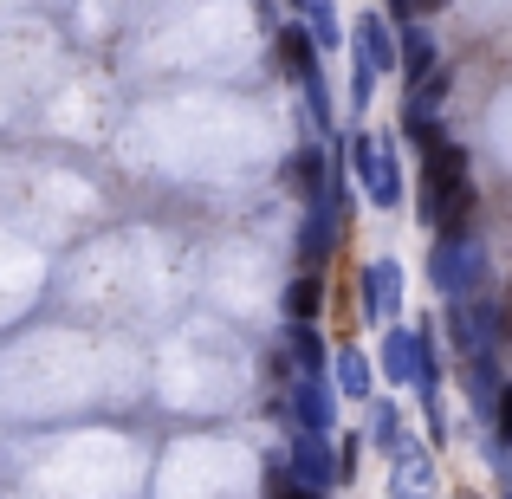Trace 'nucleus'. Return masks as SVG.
I'll return each mask as SVG.
<instances>
[{
  "mask_svg": "<svg viewBox=\"0 0 512 499\" xmlns=\"http://www.w3.org/2000/svg\"><path fill=\"white\" fill-rule=\"evenodd\" d=\"M286 188H299V195H318V188H325V156L318 150H299L286 163Z\"/></svg>",
  "mask_w": 512,
  "mask_h": 499,
  "instance_id": "obj_6",
  "label": "nucleus"
},
{
  "mask_svg": "<svg viewBox=\"0 0 512 499\" xmlns=\"http://www.w3.org/2000/svg\"><path fill=\"white\" fill-rule=\"evenodd\" d=\"M279 59H286V72L305 85V78L318 72L312 65V33H305V26H279Z\"/></svg>",
  "mask_w": 512,
  "mask_h": 499,
  "instance_id": "obj_4",
  "label": "nucleus"
},
{
  "mask_svg": "<svg viewBox=\"0 0 512 499\" xmlns=\"http://www.w3.org/2000/svg\"><path fill=\"white\" fill-rule=\"evenodd\" d=\"M389 7H396L402 20H415V13H435V7H448V0H389Z\"/></svg>",
  "mask_w": 512,
  "mask_h": 499,
  "instance_id": "obj_13",
  "label": "nucleus"
},
{
  "mask_svg": "<svg viewBox=\"0 0 512 499\" xmlns=\"http://www.w3.org/2000/svg\"><path fill=\"white\" fill-rule=\"evenodd\" d=\"M357 65L363 72H389V65H396V39H389V26L376 20V13L357 20Z\"/></svg>",
  "mask_w": 512,
  "mask_h": 499,
  "instance_id": "obj_2",
  "label": "nucleus"
},
{
  "mask_svg": "<svg viewBox=\"0 0 512 499\" xmlns=\"http://www.w3.org/2000/svg\"><path fill=\"white\" fill-rule=\"evenodd\" d=\"M318 305H325V286H318L312 273H305V279H292V292H286V312L299 318V325H312V318H318Z\"/></svg>",
  "mask_w": 512,
  "mask_h": 499,
  "instance_id": "obj_7",
  "label": "nucleus"
},
{
  "mask_svg": "<svg viewBox=\"0 0 512 499\" xmlns=\"http://www.w3.org/2000/svg\"><path fill=\"white\" fill-rule=\"evenodd\" d=\"M292 350H299V363H305V370H318V363H325V344H318V331H312V325H299V331H292Z\"/></svg>",
  "mask_w": 512,
  "mask_h": 499,
  "instance_id": "obj_11",
  "label": "nucleus"
},
{
  "mask_svg": "<svg viewBox=\"0 0 512 499\" xmlns=\"http://www.w3.org/2000/svg\"><path fill=\"white\" fill-rule=\"evenodd\" d=\"M305 33L318 39V46H338V7H331V0H305Z\"/></svg>",
  "mask_w": 512,
  "mask_h": 499,
  "instance_id": "obj_9",
  "label": "nucleus"
},
{
  "mask_svg": "<svg viewBox=\"0 0 512 499\" xmlns=\"http://www.w3.org/2000/svg\"><path fill=\"white\" fill-rule=\"evenodd\" d=\"M409 72H428V33L409 26Z\"/></svg>",
  "mask_w": 512,
  "mask_h": 499,
  "instance_id": "obj_12",
  "label": "nucleus"
},
{
  "mask_svg": "<svg viewBox=\"0 0 512 499\" xmlns=\"http://www.w3.org/2000/svg\"><path fill=\"white\" fill-rule=\"evenodd\" d=\"M396 299H402V273H396V266H370V273H363V312H370V318H389V312H396Z\"/></svg>",
  "mask_w": 512,
  "mask_h": 499,
  "instance_id": "obj_3",
  "label": "nucleus"
},
{
  "mask_svg": "<svg viewBox=\"0 0 512 499\" xmlns=\"http://www.w3.org/2000/svg\"><path fill=\"white\" fill-rule=\"evenodd\" d=\"M357 175L370 182V201H383V208H396V195H402V175H396V156L383 150V143H370V137H357Z\"/></svg>",
  "mask_w": 512,
  "mask_h": 499,
  "instance_id": "obj_1",
  "label": "nucleus"
},
{
  "mask_svg": "<svg viewBox=\"0 0 512 499\" xmlns=\"http://www.w3.org/2000/svg\"><path fill=\"white\" fill-rule=\"evenodd\" d=\"M292 409H299L305 428H331V396H325V383H299V389H292Z\"/></svg>",
  "mask_w": 512,
  "mask_h": 499,
  "instance_id": "obj_5",
  "label": "nucleus"
},
{
  "mask_svg": "<svg viewBox=\"0 0 512 499\" xmlns=\"http://www.w3.org/2000/svg\"><path fill=\"white\" fill-rule=\"evenodd\" d=\"M325 480H331L325 448H318V441H299V487L305 493H325Z\"/></svg>",
  "mask_w": 512,
  "mask_h": 499,
  "instance_id": "obj_8",
  "label": "nucleus"
},
{
  "mask_svg": "<svg viewBox=\"0 0 512 499\" xmlns=\"http://www.w3.org/2000/svg\"><path fill=\"white\" fill-rule=\"evenodd\" d=\"M338 383L350 389V396H370V370H363L357 350H344V357H338Z\"/></svg>",
  "mask_w": 512,
  "mask_h": 499,
  "instance_id": "obj_10",
  "label": "nucleus"
}]
</instances>
